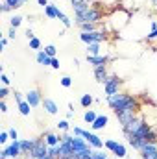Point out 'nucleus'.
I'll use <instances>...</instances> for the list:
<instances>
[{"instance_id": "nucleus-25", "label": "nucleus", "mask_w": 157, "mask_h": 159, "mask_svg": "<svg viewBox=\"0 0 157 159\" xmlns=\"http://www.w3.org/2000/svg\"><path fill=\"white\" fill-rule=\"evenodd\" d=\"M57 20H59L65 28H70V26H72V20L69 19V15H67L65 11H61V9H57Z\"/></svg>"}, {"instance_id": "nucleus-39", "label": "nucleus", "mask_w": 157, "mask_h": 159, "mask_svg": "<svg viewBox=\"0 0 157 159\" xmlns=\"http://www.w3.org/2000/svg\"><path fill=\"white\" fill-rule=\"evenodd\" d=\"M7 141H11V137H9V131L6 129V131L0 133V143H2V144H7Z\"/></svg>"}, {"instance_id": "nucleus-34", "label": "nucleus", "mask_w": 157, "mask_h": 159, "mask_svg": "<svg viewBox=\"0 0 157 159\" xmlns=\"http://www.w3.org/2000/svg\"><path fill=\"white\" fill-rule=\"evenodd\" d=\"M44 52H46L48 57H57V48H56L54 44H46V46H44Z\"/></svg>"}, {"instance_id": "nucleus-19", "label": "nucleus", "mask_w": 157, "mask_h": 159, "mask_svg": "<svg viewBox=\"0 0 157 159\" xmlns=\"http://www.w3.org/2000/svg\"><path fill=\"white\" fill-rule=\"evenodd\" d=\"M43 139L46 141L48 146H57V144L61 143V135H57V133H54V131H44Z\"/></svg>"}, {"instance_id": "nucleus-10", "label": "nucleus", "mask_w": 157, "mask_h": 159, "mask_svg": "<svg viewBox=\"0 0 157 159\" xmlns=\"http://www.w3.org/2000/svg\"><path fill=\"white\" fill-rule=\"evenodd\" d=\"M26 102L32 106V107H39V106H43V94H41V91L37 89V87H34V89H30L28 93H26Z\"/></svg>"}, {"instance_id": "nucleus-40", "label": "nucleus", "mask_w": 157, "mask_h": 159, "mask_svg": "<svg viewBox=\"0 0 157 159\" xmlns=\"http://www.w3.org/2000/svg\"><path fill=\"white\" fill-rule=\"evenodd\" d=\"M4 2H7L13 9H19V7H22V2L20 0H4Z\"/></svg>"}, {"instance_id": "nucleus-54", "label": "nucleus", "mask_w": 157, "mask_h": 159, "mask_svg": "<svg viewBox=\"0 0 157 159\" xmlns=\"http://www.w3.org/2000/svg\"><path fill=\"white\" fill-rule=\"evenodd\" d=\"M133 2H137V4H142V2H144V0H133Z\"/></svg>"}, {"instance_id": "nucleus-17", "label": "nucleus", "mask_w": 157, "mask_h": 159, "mask_svg": "<svg viewBox=\"0 0 157 159\" xmlns=\"http://www.w3.org/2000/svg\"><path fill=\"white\" fill-rule=\"evenodd\" d=\"M107 122H109V117H107V115H98V117H96V120L91 124V129H92V131L105 129V128H107Z\"/></svg>"}, {"instance_id": "nucleus-48", "label": "nucleus", "mask_w": 157, "mask_h": 159, "mask_svg": "<svg viewBox=\"0 0 157 159\" xmlns=\"http://www.w3.org/2000/svg\"><path fill=\"white\" fill-rule=\"evenodd\" d=\"M0 111H2V113H7V104H6V100L0 102Z\"/></svg>"}, {"instance_id": "nucleus-13", "label": "nucleus", "mask_w": 157, "mask_h": 159, "mask_svg": "<svg viewBox=\"0 0 157 159\" xmlns=\"http://www.w3.org/2000/svg\"><path fill=\"white\" fill-rule=\"evenodd\" d=\"M87 63L92 67H102L109 63V56L107 54H100V56H87Z\"/></svg>"}, {"instance_id": "nucleus-50", "label": "nucleus", "mask_w": 157, "mask_h": 159, "mask_svg": "<svg viewBox=\"0 0 157 159\" xmlns=\"http://www.w3.org/2000/svg\"><path fill=\"white\" fill-rule=\"evenodd\" d=\"M7 41H9V37H2L0 39V48H6L7 46Z\"/></svg>"}, {"instance_id": "nucleus-28", "label": "nucleus", "mask_w": 157, "mask_h": 159, "mask_svg": "<svg viewBox=\"0 0 157 159\" xmlns=\"http://www.w3.org/2000/svg\"><path fill=\"white\" fill-rule=\"evenodd\" d=\"M113 156L117 159H124L126 156H128V150H126V146L122 144V143H118V146L113 150Z\"/></svg>"}, {"instance_id": "nucleus-32", "label": "nucleus", "mask_w": 157, "mask_h": 159, "mask_svg": "<svg viewBox=\"0 0 157 159\" xmlns=\"http://www.w3.org/2000/svg\"><path fill=\"white\" fill-rule=\"evenodd\" d=\"M150 26H152V32L148 34V41H155L157 39V20H150Z\"/></svg>"}, {"instance_id": "nucleus-15", "label": "nucleus", "mask_w": 157, "mask_h": 159, "mask_svg": "<svg viewBox=\"0 0 157 159\" xmlns=\"http://www.w3.org/2000/svg\"><path fill=\"white\" fill-rule=\"evenodd\" d=\"M7 152H9V157L11 159H19L22 157V150H20V141H11L7 146Z\"/></svg>"}, {"instance_id": "nucleus-44", "label": "nucleus", "mask_w": 157, "mask_h": 159, "mask_svg": "<svg viewBox=\"0 0 157 159\" xmlns=\"http://www.w3.org/2000/svg\"><path fill=\"white\" fill-rule=\"evenodd\" d=\"M15 35H17V28H11V26H9V30H7V35H6V37L15 39Z\"/></svg>"}, {"instance_id": "nucleus-29", "label": "nucleus", "mask_w": 157, "mask_h": 159, "mask_svg": "<svg viewBox=\"0 0 157 159\" xmlns=\"http://www.w3.org/2000/svg\"><path fill=\"white\" fill-rule=\"evenodd\" d=\"M56 128H57L59 131H63V133L72 129V128H70V122H69V119H61L59 122H57V124H56Z\"/></svg>"}, {"instance_id": "nucleus-24", "label": "nucleus", "mask_w": 157, "mask_h": 159, "mask_svg": "<svg viewBox=\"0 0 157 159\" xmlns=\"http://www.w3.org/2000/svg\"><path fill=\"white\" fill-rule=\"evenodd\" d=\"M100 54H102V43L87 44V56H100Z\"/></svg>"}, {"instance_id": "nucleus-56", "label": "nucleus", "mask_w": 157, "mask_h": 159, "mask_svg": "<svg viewBox=\"0 0 157 159\" xmlns=\"http://www.w3.org/2000/svg\"><path fill=\"white\" fill-rule=\"evenodd\" d=\"M20 2H22V4H26V2H30V0H20Z\"/></svg>"}, {"instance_id": "nucleus-11", "label": "nucleus", "mask_w": 157, "mask_h": 159, "mask_svg": "<svg viewBox=\"0 0 157 159\" xmlns=\"http://www.w3.org/2000/svg\"><path fill=\"white\" fill-rule=\"evenodd\" d=\"M139 154L142 159H157V143H146Z\"/></svg>"}, {"instance_id": "nucleus-55", "label": "nucleus", "mask_w": 157, "mask_h": 159, "mask_svg": "<svg viewBox=\"0 0 157 159\" xmlns=\"http://www.w3.org/2000/svg\"><path fill=\"white\" fill-rule=\"evenodd\" d=\"M43 159H56V157H52V156H46V157H43Z\"/></svg>"}, {"instance_id": "nucleus-26", "label": "nucleus", "mask_w": 157, "mask_h": 159, "mask_svg": "<svg viewBox=\"0 0 157 159\" xmlns=\"http://www.w3.org/2000/svg\"><path fill=\"white\" fill-rule=\"evenodd\" d=\"M79 32H85V34H91V32H96L98 30V24H94V22H81L78 24Z\"/></svg>"}, {"instance_id": "nucleus-23", "label": "nucleus", "mask_w": 157, "mask_h": 159, "mask_svg": "<svg viewBox=\"0 0 157 159\" xmlns=\"http://www.w3.org/2000/svg\"><path fill=\"white\" fill-rule=\"evenodd\" d=\"M17 107H19V113H20L22 117H30V113H32V109H34V107L26 102V98H24L22 102H19V104H17Z\"/></svg>"}, {"instance_id": "nucleus-53", "label": "nucleus", "mask_w": 157, "mask_h": 159, "mask_svg": "<svg viewBox=\"0 0 157 159\" xmlns=\"http://www.w3.org/2000/svg\"><path fill=\"white\" fill-rule=\"evenodd\" d=\"M150 2H152V4H154V6L157 7V0H150Z\"/></svg>"}, {"instance_id": "nucleus-21", "label": "nucleus", "mask_w": 157, "mask_h": 159, "mask_svg": "<svg viewBox=\"0 0 157 159\" xmlns=\"http://www.w3.org/2000/svg\"><path fill=\"white\" fill-rule=\"evenodd\" d=\"M35 59H37V63H39V65H43V67H50V63H52V57H48L44 50H37Z\"/></svg>"}, {"instance_id": "nucleus-45", "label": "nucleus", "mask_w": 157, "mask_h": 159, "mask_svg": "<svg viewBox=\"0 0 157 159\" xmlns=\"http://www.w3.org/2000/svg\"><path fill=\"white\" fill-rule=\"evenodd\" d=\"M13 98H15V102H17V104L24 100V96H22V93H19V91H15V93H13Z\"/></svg>"}, {"instance_id": "nucleus-4", "label": "nucleus", "mask_w": 157, "mask_h": 159, "mask_svg": "<svg viewBox=\"0 0 157 159\" xmlns=\"http://www.w3.org/2000/svg\"><path fill=\"white\" fill-rule=\"evenodd\" d=\"M72 135H78V137H83L94 150H102V148H105L104 146V143L105 141H102L94 131H87V129H81V128H78V126H74L72 128Z\"/></svg>"}, {"instance_id": "nucleus-5", "label": "nucleus", "mask_w": 157, "mask_h": 159, "mask_svg": "<svg viewBox=\"0 0 157 159\" xmlns=\"http://www.w3.org/2000/svg\"><path fill=\"white\" fill-rule=\"evenodd\" d=\"M30 159H43L48 156V144H46V141L41 137V139H35V146L32 148V152L30 154H26Z\"/></svg>"}, {"instance_id": "nucleus-49", "label": "nucleus", "mask_w": 157, "mask_h": 159, "mask_svg": "<svg viewBox=\"0 0 157 159\" xmlns=\"http://www.w3.org/2000/svg\"><path fill=\"white\" fill-rule=\"evenodd\" d=\"M7 157H9V152H7V148H4L0 152V159H7Z\"/></svg>"}, {"instance_id": "nucleus-2", "label": "nucleus", "mask_w": 157, "mask_h": 159, "mask_svg": "<svg viewBox=\"0 0 157 159\" xmlns=\"http://www.w3.org/2000/svg\"><path fill=\"white\" fill-rule=\"evenodd\" d=\"M74 24L78 26L81 22H94V24H100V22H104L102 19H104V11L96 6V4H91V6H87L85 9H81V11H76L74 13Z\"/></svg>"}, {"instance_id": "nucleus-6", "label": "nucleus", "mask_w": 157, "mask_h": 159, "mask_svg": "<svg viewBox=\"0 0 157 159\" xmlns=\"http://www.w3.org/2000/svg\"><path fill=\"white\" fill-rule=\"evenodd\" d=\"M120 87H122V80L118 76H109V80L104 83V93H105V96L117 94V93H120Z\"/></svg>"}, {"instance_id": "nucleus-14", "label": "nucleus", "mask_w": 157, "mask_h": 159, "mask_svg": "<svg viewBox=\"0 0 157 159\" xmlns=\"http://www.w3.org/2000/svg\"><path fill=\"white\" fill-rule=\"evenodd\" d=\"M43 109L48 113V115H57L59 113V106L56 100L52 98H43Z\"/></svg>"}, {"instance_id": "nucleus-41", "label": "nucleus", "mask_w": 157, "mask_h": 159, "mask_svg": "<svg viewBox=\"0 0 157 159\" xmlns=\"http://www.w3.org/2000/svg\"><path fill=\"white\" fill-rule=\"evenodd\" d=\"M7 96H9V87L2 85V87H0V98L4 100V98H7Z\"/></svg>"}, {"instance_id": "nucleus-31", "label": "nucleus", "mask_w": 157, "mask_h": 159, "mask_svg": "<svg viewBox=\"0 0 157 159\" xmlns=\"http://www.w3.org/2000/svg\"><path fill=\"white\" fill-rule=\"evenodd\" d=\"M22 22H24V19H22L20 15H13V17L9 19V26H11V28H19Z\"/></svg>"}, {"instance_id": "nucleus-20", "label": "nucleus", "mask_w": 157, "mask_h": 159, "mask_svg": "<svg viewBox=\"0 0 157 159\" xmlns=\"http://www.w3.org/2000/svg\"><path fill=\"white\" fill-rule=\"evenodd\" d=\"M34 146H35V139H20V150H22V156L30 154Z\"/></svg>"}, {"instance_id": "nucleus-18", "label": "nucleus", "mask_w": 157, "mask_h": 159, "mask_svg": "<svg viewBox=\"0 0 157 159\" xmlns=\"http://www.w3.org/2000/svg\"><path fill=\"white\" fill-rule=\"evenodd\" d=\"M137 117V111H122V113H117V119H118V124L124 128L126 124H129L131 120Z\"/></svg>"}, {"instance_id": "nucleus-27", "label": "nucleus", "mask_w": 157, "mask_h": 159, "mask_svg": "<svg viewBox=\"0 0 157 159\" xmlns=\"http://www.w3.org/2000/svg\"><path fill=\"white\" fill-rule=\"evenodd\" d=\"M92 102H94V98H92V94H81V98H79V104H81V107H85V109H91V106H92Z\"/></svg>"}, {"instance_id": "nucleus-37", "label": "nucleus", "mask_w": 157, "mask_h": 159, "mask_svg": "<svg viewBox=\"0 0 157 159\" xmlns=\"http://www.w3.org/2000/svg\"><path fill=\"white\" fill-rule=\"evenodd\" d=\"M7 131H9L11 141H20V139H19V131H17V128H15V126H9V128H7Z\"/></svg>"}, {"instance_id": "nucleus-1", "label": "nucleus", "mask_w": 157, "mask_h": 159, "mask_svg": "<svg viewBox=\"0 0 157 159\" xmlns=\"http://www.w3.org/2000/svg\"><path fill=\"white\" fill-rule=\"evenodd\" d=\"M105 102H107V106H109L115 113H122V111H137V109H139L137 98H133L131 94L122 93V91L117 93V94L105 96Z\"/></svg>"}, {"instance_id": "nucleus-16", "label": "nucleus", "mask_w": 157, "mask_h": 159, "mask_svg": "<svg viewBox=\"0 0 157 159\" xmlns=\"http://www.w3.org/2000/svg\"><path fill=\"white\" fill-rule=\"evenodd\" d=\"M94 78L98 83H105L109 80V72H107V65H102V67H94Z\"/></svg>"}, {"instance_id": "nucleus-47", "label": "nucleus", "mask_w": 157, "mask_h": 159, "mask_svg": "<svg viewBox=\"0 0 157 159\" xmlns=\"http://www.w3.org/2000/svg\"><path fill=\"white\" fill-rule=\"evenodd\" d=\"M24 35L28 37V41H30V39H34V37H35V35H34V30H32V28H28V30L24 32Z\"/></svg>"}, {"instance_id": "nucleus-22", "label": "nucleus", "mask_w": 157, "mask_h": 159, "mask_svg": "<svg viewBox=\"0 0 157 159\" xmlns=\"http://www.w3.org/2000/svg\"><path fill=\"white\" fill-rule=\"evenodd\" d=\"M57 9H59V6H56V4L50 2V4L44 7V15H46V19H50V20L57 19Z\"/></svg>"}, {"instance_id": "nucleus-33", "label": "nucleus", "mask_w": 157, "mask_h": 159, "mask_svg": "<svg viewBox=\"0 0 157 159\" xmlns=\"http://www.w3.org/2000/svg\"><path fill=\"white\" fill-rule=\"evenodd\" d=\"M104 146H105V150H109V152L113 154V150L118 146V141H117V139H107V141L104 143Z\"/></svg>"}, {"instance_id": "nucleus-36", "label": "nucleus", "mask_w": 157, "mask_h": 159, "mask_svg": "<svg viewBox=\"0 0 157 159\" xmlns=\"http://www.w3.org/2000/svg\"><path fill=\"white\" fill-rule=\"evenodd\" d=\"M30 48H32V50H35V52H37V50H41V39H39V37L30 39Z\"/></svg>"}, {"instance_id": "nucleus-51", "label": "nucleus", "mask_w": 157, "mask_h": 159, "mask_svg": "<svg viewBox=\"0 0 157 159\" xmlns=\"http://www.w3.org/2000/svg\"><path fill=\"white\" fill-rule=\"evenodd\" d=\"M37 4H39V6H43V7H46L50 2H48V0H37Z\"/></svg>"}, {"instance_id": "nucleus-9", "label": "nucleus", "mask_w": 157, "mask_h": 159, "mask_svg": "<svg viewBox=\"0 0 157 159\" xmlns=\"http://www.w3.org/2000/svg\"><path fill=\"white\" fill-rule=\"evenodd\" d=\"M70 144H72V150H74V154L76 152H92L94 148L83 139V137H78V135H72V141H70Z\"/></svg>"}, {"instance_id": "nucleus-38", "label": "nucleus", "mask_w": 157, "mask_h": 159, "mask_svg": "<svg viewBox=\"0 0 157 159\" xmlns=\"http://www.w3.org/2000/svg\"><path fill=\"white\" fill-rule=\"evenodd\" d=\"M59 83H61V87L69 89V87H72V78L70 76H63V78L59 80Z\"/></svg>"}, {"instance_id": "nucleus-8", "label": "nucleus", "mask_w": 157, "mask_h": 159, "mask_svg": "<svg viewBox=\"0 0 157 159\" xmlns=\"http://www.w3.org/2000/svg\"><path fill=\"white\" fill-rule=\"evenodd\" d=\"M144 122H146V120L142 119L141 115H137V117H135V119L131 120L129 124H126V126L122 128L124 135H135V133H137V131H139V129L142 128V124H144Z\"/></svg>"}, {"instance_id": "nucleus-3", "label": "nucleus", "mask_w": 157, "mask_h": 159, "mask_svg": "<svg viewBox=\"0 0 157 159\" xmlns=\"http://www.w3.org/2000/svg\"><path fill=\"white\" fill-rule=\"evenodd\" d=\"M128 20H129V13L126 11V9H115L111 15H109V19H107V30H115V32H120L126 24H128Z\"/></svg>"}, {"instance_id": "nucleus-35", "label": "nucleus", "mask_w": 157, "mask_h": 159, "mask_svg": "<svg viewBox=\"0 0 157 159\" xmlns=\"http://www.w3.org/2000/svg\"><path fill=\"white\" fill-rule=\"evenodd\" d=\"M92 159H111L107 154H104L102 150H92V156H91Z\"/></svg>"}, {"instance_id": "nucleus-43", "label": "nucleus", "mask_w": 157, "mask_h": 159, "mask_svg": "<svg viewBox=\"0 0 157 159\" xmlns=\"http://www.w3.org/2000/svg\"><path fill=\"white\" fill-rule=\"evenodd\" d=\"M0 9H2V13H9V11H15V9H13V7H11L7 2H4V4L0 6Z\"/></svg>"}, {"instance_id": "nucleus-7", "label": "nucleus", "mask_w": 157, "mask_h": 159, "mask_svg": "<svg viewBox=\"0 0 157 159\" xmlns=\"http://www.w3.org/2000/svg\"><path fill=\"white\" fill-rule=\"evenodd\" d=\"M79 41H81V43H85V44H91V43H104V41H105V34H104V32H100V30L91 32V34L81 32V34H79Z\"/></svg>"}, {"instance_id": "nucleus-57", "label": "nucleus", "mask_w": 157, "mask_h": 159, "mask_svg": "<svg viewBox=\"0 0 157 159\" xmlns=\"http://www.w3.org/2000/svg\"><path fill=\"white\" fill-rule=\"evenodd\" d=\"M155 11H157V7H155Z\"/></svg>"}, {"instance_id": "nucleus-12", "label": "nucleus", "mask_w": 157, "mask_h": 159, "mask_svg": "<svg viewBox=\"0 0 157 159\" xmlns=\"http://www.w3.org/2000/svg\"><path fill=\"white\" fill-rule=\"evenodd\" d=\"M126 139H128V144H129L133 150H137V152H141V150L144 148V144L148 143L146 139H142V137H139V135H126Z\"/></svg>"}, {"instance_id": "nucleus-42", "label": "nucleus", "mask_w": 157, "mask_h": 159, "mask_svg": "<svg viewBox=\"0 0 157 159\" xmlns=\"http://www.w3.org/2000/svg\"><path fill=\"white\" fill-rule=\"evenodd\" d=\"M0 81H2V85H6V87H9V83H11V80H9V76L7 74H0Z\"/></svg>"}, {"instance_id": "nucleus-46", "label": "nucleus", "mask_w": 157, "mask_h": 159, "mask_svg": "<svg viewBox=\"0 0 157 159\" xmlns=\"http://www.w3.org/2000/svg\"><path fill=\"white\" fill-rule=\"evenodd\" d=\"M50 67H52V69H56V70H57V69H59V67H61V65H59V59H57V57H52V63H50Z\"/></svg>"}, {"instance_id": "nucleus-52", "label": "nucleus", "mask_w": 157, "mask_h": 159, "mask_svg": "<svg viewBox=\"0 0 157 159\" xmlns=\"http://www.w3.org/2000/svg\"><path fill=\"white\" fill-rule=\"evenodd\" d=\"M72 117H74V111H67V119L70 120Z\"/></svg>"}, {"instance_id": "nucleus-30", "label": "nucleus", "mask_w": 157, "mask_h": 159, "mask_svg": "<svg viewBox=\"0 0 157 159\" xmlns=\"http://www.w3.org/2000/svg\"><path fill=\"white\" fill-rule=\"evenodd\" d=\"M96 117H98V115H96V113H94L92 109H87V111L83 113V120H85L87 124H92V122L96 120Z\"/></svg>"}]
</instances>
